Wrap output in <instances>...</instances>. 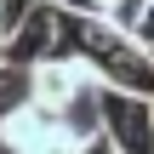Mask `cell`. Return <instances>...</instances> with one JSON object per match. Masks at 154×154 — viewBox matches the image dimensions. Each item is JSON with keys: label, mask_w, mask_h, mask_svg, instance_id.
I'll list each match as a JSON object with an SVG mask.
<instances>
[{"label": "cell", "mask_w": 154, "mask_h": 154, "mask_svg": "<svg viewBox=\"0 0 154 154\" xmlns=\"http://www.w3.org/2000/svg\"><path fill=\"white\" fill-rule=\"evenodd\" d=\"M86 80H97V74L80 57H40V63H29V97L46 103V109H63Z\"/></svg>", "instance_id": "obj_3"}, {"label": "cell", "mask_w": 154, "mask_h": 154, "mask_svg": "<svg viewBox=\"0 0 154 154\" xmlns=\"http://www.w3.org/2000/svg\"><path fill=\"white\" fill-rule=\"evenodd\" d=\"M74 154H120V149H114V143H109V137L97 131V137H86V143H80V149H74Z\"/></svg>", "instance_id": "obj_8"}, {"label": "cell", "mask_w": 154, "mask_h": 154, "mask_svg": "<svg viewBox=\"0 0 154 154\" xmlns=\"http://www.w3.org/2000/svg\"><path fill=\"white\" fill-rule=\"evenodd\" d=\"M143 6H149V0H109V6H103V23H114V29L131 34V29L143 23Z\"/></svg>", "instance_id": "obj_5"}, {"label": "cell", "mask_w": 154, "mask_h": 154, "mask_svg": "<svg viewBox=\"0 0 154 154\" xmlns=\"http://www.w3.org/2000/svg\"><path fill=\"white\" fill-rule=\"evenodd\" d=\"M51 131H57V109H46V103H34V97H23L17 109L0 114V143L11 154H23L29 143H40V137H51Z\"/></svg>", "instance_id": "obj_4"}, {"label": "cell", "mask_w": 154, "mask_h": 154, "mask_svg": "<svg viewBox=\"0 0 154 154\" xmlns=\"http://www.w3.org/2000/svg\"><path fill=\"white\" fill-rule=\"evenodd\" d=\"M131 34H137V40H143V46H149V51H154V0H149V6H143V23H137Z\"/></svg>", "instance_id": "obj_7"}, {"label": "cell", "mask_w": 154, "mask_h": 154, "mask_svg": "<svg viewBox=\"0 0 154 154\" xmlns=\"http://www.w3.org/2000/svg\"><path fill=\"white\" fill-rule=\"evenodd\" d=\"M149 103H154V97H149Z\"/></svg>", "instance_id": "obj_10"}, {"label": "cell", "mask_w": 154, "mask_h": 154, "mask_svg": "<svg viewBox=\"0 0 154 154\" xmlns=\"http://www.w3.org/2000/svg\"><path fill=\"white\" fill-rule=\"evenodd\" d=\"M69 51L97 74V86L154 97V51L137 40V34H126V29L103 23V17H80V11H69Z\"/></svg>", "instance_id": "obj_1"}, {"label": "cell", "mask_w": 154, "mask_h": 154, "mask_svg": "<svg viewBox=\"0 0 154 154\" xmlns=\"http://www.w3.org/2000/svg\"><path fill=\"white\" fill-rule=\"evenodd\" d=\"M97 114H103V137L120 154H154V103L137 91H109L97 97Z\"/></svg>", "instance_id": "obj_2"}, {"label": "cell", "mask_w": 154, "mask_h": 154, "mask_svg": "<svg viewBox=\"0 0 154 154\" xmlns=\"http://www.w3.org/2000/svg\"><path fill=\"white\" fill-rule=\"evenodd\" d=\"M51 6H63V11H80V17H97V0H51Z\"/></svg>", "instance_id": "obj_9"}, {"label": "cell", "mask_w": 154, "mask_h": 154, "mask_svg": "<svg viewBox=\"0 0 154 154\" xmlns=\"http://www.w3.org/2000/svg\"><path fill=\"white\" fill-rule=\"evenodd\" d=\"M74 149H80V143H69L63 131H51V137H40V143H29L23 154H74Z\"/></svg>", "instance_id": "obj_6"}]
</instances>
